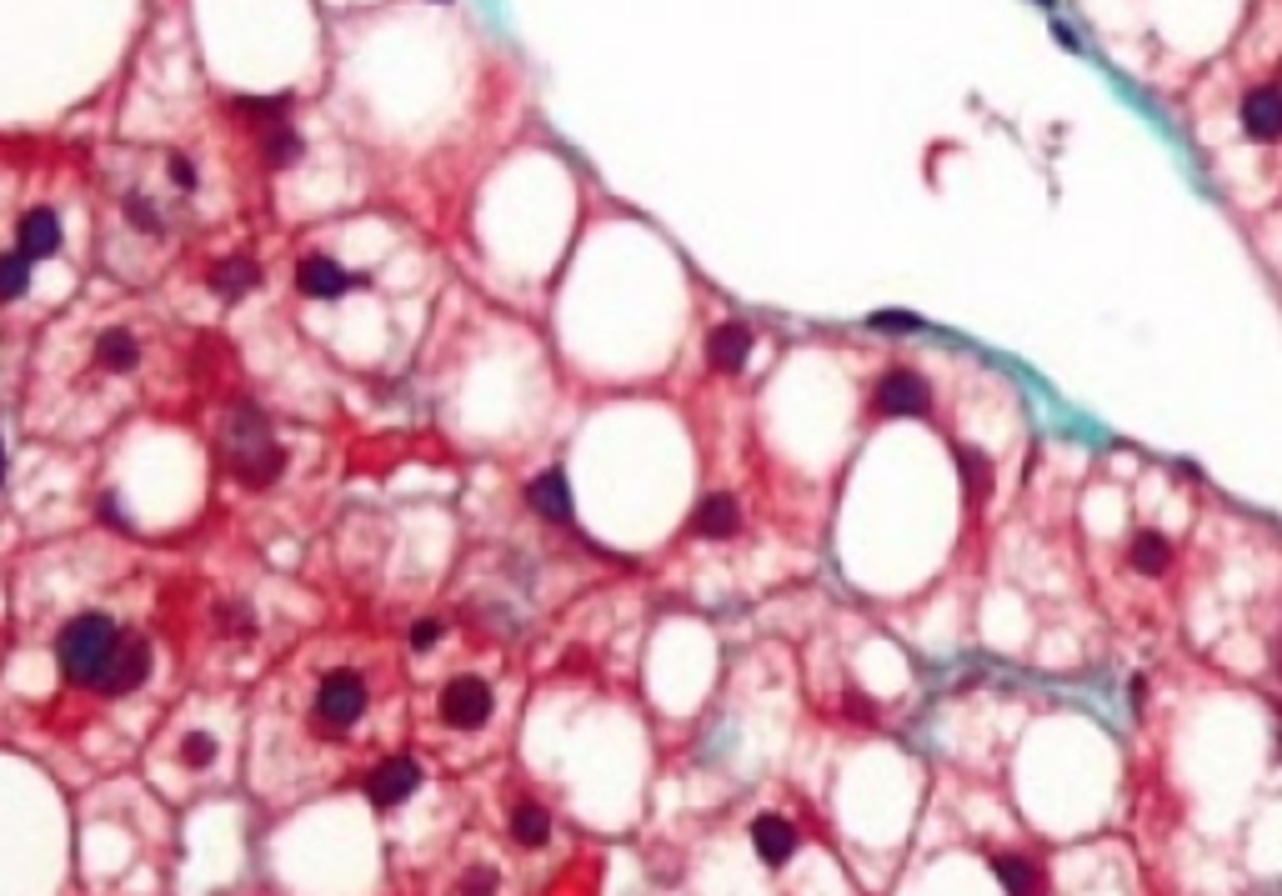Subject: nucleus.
Returning <instances> with one entry per match:
<instances>
[{"label": "nucleus", "instance_id": "2", "mask_svg": "<svg viewBox=\"0 0 1282 896\" xmlns=\"http://www.w3.org/2000/svg\"><path fill=\"white\" fill-rule=\"evenodd\" d=\"M116 641H120V627L100 611H86V616H76V621H66V631L55 637L61 676L76 681V686H96L110 651H116Z\"/></svg>", "mask_w": 1282, "mask_h": 896}, {"label": "nucleus", "instance_id": "7", "mask_svg": "<svg viewBox=\"0 0 1282 896\" xmlns=\"http://www.w3.org/2000/svg\"><path fill=\"white\" fill-rule=\"evenodd\" d=\"M351 286H361V276H351L341 260H331V256H306L301 266H296V291L301 296H311V301H336V296H346Z\"/></svg>", "mask_w": 1282, "mask_h": 896}, {"label": "nucleus", "instance_id": "12", "mask_svg": "<svg viewBox=\"0 0 1282 896\" xmlns=\"http://www.w3.org/2000/svg\"><path fill=\"white\" fill-rule=\"evenodd\" d=\"M15 241H21V250L31 260L55 256V250H61V216H55L51 205H35V211H25V216H21Z\"/></svg>", "mask_w": 1282, "mask_h": 896}, {"label": "nucleus", "instance_id": "16", "mask_svg": "<svg viewBox=\"0 0 1282 896\" xmlns=\"http://www.w3.org/2000/svg\"><path fill=\"white\" fill-rule=\"evenodd\" d=\"M546 836H552V811H546V807L522 801V807L511 811V842H516V846L536 852V846H546Z\"/></svg>", "mask_w": 1282, "mask_h": 896}, {"label": "nucleus", "instance_id": "19", "mask_svg": "<svg viewBox=\"0 0 1282 896\" xmlns=\"http://www.w3.org/2000/svg\"><path fill=\"white\" fill-rule=\"evenodd\" d=\"M957 471H962V491H968L972 501H987L992 491V466L982 451H972V446H957Z\"/></svg>", "mask_w": 1282, "mask_h": 896}, {"label": "nucleus", "instance_id": "6", "mask_svg": "<svg viewBox=\"0 0 1282 896\" xmlns=\"http://www.w3.org/2000/svg\"><path fill=\"white\" fill-rule=\"evenodd\" d=\"M416 787H421V767H416L412 756H386V761L371 767V777H366V801L376 811H392V807H402V801H412Z\"/></svg>", "mask_w": 1282, "mask_h": 896}, {"label": "nucleus", "instance_id": "10", "mask_svg": "<svg viewBox=\"0 0 1282 896\" xmlns=\"http://www.w3.org/2000/svg\"><path fill=\"white\" fill-rule=\"evenodd\" d=\"M751 346H757L751 326H741V321L717 326V331L707 335V361H712V371H722V376H737V371L747 366Z\"/></svg>", "mask_w": 1282, "mask_h": 896}, {"label": "nucleus", "instance_id": "8", "mask_svg": "<svg viewBox=\"0 0 1282 896\" xmlns=\"http://www.w3.org/2000/svg\"><path fill=\"white\" fill-rule=\"evenodd\" d=\"M932 406V391H927L922 376L912 371H887L877 386V410L882 416H927Z\"/></svg>", "mask_w": 1282, "mask_h": 896}, {"label": "nucleus", "instance_id": "24", "mask_svg": "<svg viewBox=\"0 0 1282 896\" xmlns=\"http://www.w3.org/2000/svg\"><path fill=\"white\" fill-rule=\"evenodd\" d=\"M181 761H185L191 771H206L211 761H216V742H211L206 732H191V736L181 742Z\"/></svg>", "mask_w": 1282, "mask_h": 896}, {"label": "nucleus", "instance_id": "13", "mask_svg": "<svg viewBox=\"0 0 1282 896\" xmlns=\"http://www.w3.org/2000/svg\"><path fill=\"white\" fill-rule=\"evenodd\" d=\"M1242 126H1248L1252 141H1278L1282 136V90H1272V86L1248 90V100H1242Z\"/></svg>", "mask_w": 1282, "mask_h": 896}, {"label": "nucleus", "instance_id": "17", "mask_svg": "<svg viewBox=\"0 0 1282 896\" xmlns=\"http://www.w3.org/2000/svg\"><path fill=\"white\" fill-rule=\"evenodd\" d=\"M136 361H141V346H136V335L131 331H100L96 341V371H136Z\"/></svg>", "mask_w": 1282, "mask_h": 896}, {"label": "nucleus", "instance_id": "20", "mask_svg": "<svg viewBox=\"0 0 1282 896\" xmlns=\"http://www.w3.org/2000/svg\"><path fill=\"white\" fill-rule=\"evenodd\" d=\"M1167 562H1173V546H1167L1157 531H1142V536L1132 541V566H1137L1142 576H1163Z\"/></svg>", "mask_w": 1282, "mask_h": 896}, {"label": "nucleus", "instance_id": "21", "mask_svg": "<svg viewBox=\"0 0 1282 896\" xmlns=\"http://www.w3.org/2000/svg\"><path fill=\"white\" fill-rule=\"evenodd\" d=\"M25 291H31V256L25 250L0 256V301H21Z\"/></svg>", "mask_w": 1282, "mask_h": 896}, {"label": "nucleus", "instance_id": "18", "mask_svg": "<svg viewBox=\"0 0 1282 896\" xmlns=\"http://www.w3.org/2000/svg\"><path fill=\"white\" fill-rule=\"evenodd\" d=\"M992 872L1012 896H1043V872L1027 856H992Z\"/></svg>", "mask_w": 1282, "mask_h": 896}, {"label": "nucleus", "instance_id": "11", "mask_svg": "<svg viewBox=\"0 0 1282 896\" xmlns=\"http://www.w3.org/2000/svg\"><path fill=\"white\" fill-rule=\"evenodd\" d=\"M741 516H737V501L727 497V491H712V497H702V506L692 511V521H686V531L692 536H707V541H727L737 536Z\"/></svg>", "mask_w": 1282, "mask_h": 896}, {"label": "nucleus", "instance_id": "1", "mask_svg": "<svg viewBox=\"0 0 1282 896\" xmlns=\"http://www.w3.org/2000/svg\"><path fill=\"white\" fill-rule=\"evenodd\" d=\"M221 456H226L231 476L246 481V487H271L281 481L286 471V446L271 436V422H266L256 406H231L226 410V426H221Z\"/></svg>", "mask_w": 1282, "mask_h": 896}, {"label": "nucleus", "instance_id": "25", "mask_svg": "<svg viewBox=\"0 0 1282 896\" xmlns=\"http://www.w3.org/2000/svg\"><path fill=\"white\" fill-rule=\"evenodd\" d=\"M457 892H461V896H491V892H501V876L491 872V866H471V872L461 876Z\"/></svg>", "mask_w": 1282, "mask_h": 896}, {"label": "nucleus", "instance_id": "23", "mask_svg": "<svg viewBox=\"0 0 1282 896\" xmlns=\"http://www.w3.org/2000/svg\"><path fill=\"white\" fill-rule=\"evenodd\" d=\"M126 221L146 236H161V216H156V201L151 195H126Z\"/></svg>", "mask_w": 1282, "mask_h": 896}, {"label": "nucleus", "instance_id": "14", "mask_svg": "<svg viewBox=\"0 0 1282 896\" xmlns=\"http://www.w3.org/2000/svg\"><path fill=\"white\" fill-rule=\"evenodd\" d=\"M751 846H757V856L767 866H787L797 852V832H792V821L782 817H757L751 821Z\"/></svg>", "mask_w": 1282, "mask_h": 896}, {"label": "nucleus", "instance_id": "15", "mask_svg": "<svg viewBox=\"0 0 1282 896\" xmlns=\"http://www.w3.org/2000/svg\"><path fill=\"white\" fill-rule=\"evenodd\" d=\"M256 286H261V266H256V260H246V256H231V260H221V266L211 270V291L226 296V301H236V296L256 291Z\"/></svg>", "mask_w": 1282, "mask_h": 896}, {"label": "nucleus", "instance_id": "9", "mask_svg": "<svg viewBox=\"0 0 1282 896\" xmlns=\"http://www.w3.org/2000/svg\"><path fill=\"white\" fill-rule=\"evenodd\" d=\"M526 506L536 511L542 521H552V526H566L571 521V481H566V471H536L532 481H526Z\"/></svg>", "mask_w": 1282, "mask_h": 896}, {"label": "nucleus", "instance_id": "22", "mask_svg": "<svg viewBox=\"0 0 1282 896\" xmlns=\"http://www.w3.org/2000/svg\"><path fill=\"white\" fill-rule=\"evenodd\" d=\"M261 146H266V161H271V166H291L296 156H301V130H291L286 120H281V126H266Z\"/></svg>", "mask_w": 1282, "mask_h": 896}, {"label": "nucleus", "instance_id": "28", "mask_svg": "<svg viewBox=\"0 0 1282 896\" xmlns=\"http://www.w3.org/2000/svg\"><path fill=\"white\" fill-rule=\"evenodd\" d=\"M406 641H412V651H431L436 641H441V621H436V616H421V621H412Z\"/></svg>", "mask_w": 1282, "mask_h": 896}, {"label": "nucleus", "instance_id": "30", "mask_svg": "<svg viewBox=\"0 0 1282 896\" xmlns=\"http://www.w3.org/2000/svg\"><path fill=\"white\" fill-rule=\"evenodd\" d=\"M0 481H6V441H0Z\"/></svg>", "mask_w": 1282, "mask_h": 896}, {"label": "nucleus", "instance_id": "3", "mask_svg": "<svg viewBox=\"0 0 1282 896\" xmlns=\"http://www.w3.org/2000/svg\"><path fill=\"white\" fill-rule=\"evenodd\" d=\"M361 712H366V681H361V671H351V666L331 671V676L321 681V692H316V732L341 736L346 726L361 722Z\"/></svg>", "mask_w": 1282, "mask_h": 896}, {"label": "nucleus", "instance_id": "5", "mask_svg": "<svg viewBox=\"0 0 1282 896\" xmlns=\"http://www.w3.org/2000/svg\"><path fill=\"white\" fill-rule=\"evenodd\" d=\"M491 706H496V696H491V686H487L481 676H457V681H446V692H441V716H446V726H457V732L487 726V722H491Z\"/></svg>", "mask_w": 1282, "mask_h": 896}, {"label": "nucleus", "instance_id": "29", "mask_svg": "<svg viewBox=\"0 0 1282 896\" xmlns=\"http://www.w3.org/2000/svg\"><path fill=\"white\" fill-rule=\"evenodd\" d=\"M165 175H171L175 191H196V166H191V156H171V161H165Z\"/></svg>", "mask_w": 1282, "mask_h": 896}, {"label": "nucleus", "instance_id": "27", "mask_svg": "<svg viewBox=\"0 0 1282 896\" xmlns=\"http://www.w3.org/2000/svg\"><path fill=\"white\" fill-rule=\"evenodd\" d=\"M216 627H221V631H231V637H246V631H250V611H246L241 601L216 606Z\"/></svg>", "mask_w": 1282, "mask_h": 896}, {"label": "nucleus", "instance_id": "26", "mask_svg": "<svg viewBox=\"0 0 1282 896\" xmlns=\"http://www.w3.org/2000/svg\"><path fill=\"white\" fill-rule=\"evenodd\" d=\"M872 331H887V335H907V331H922V321L917 316H907V311H877L872 316Z\"/></svg>", "mask_w": 1282, "mask_h": 896}, {"label": "nucleus", "instance_id": "4", "mask_svg": "<svg viewBox=\"0 0 1282 896\" xmlns=\"http://www.w3.org/2000/svg\"><path fill=\"white\" fill-rule=\"evenodd\" d=\"M151 676V641L146 637H120L116 651H110L106 671H100L96 692L100 696H131L141 692V681Z\"/></svg>", "mask_w": 1282, "mask_h": 896}]
</instances>
